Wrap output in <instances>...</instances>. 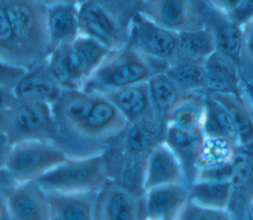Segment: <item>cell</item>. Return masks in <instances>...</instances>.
Instances as JSON below:
<instances>
[{"instance_id": "cell-2", "label": "cell", "mask_w": 253, "mask_h": 220, "mask_svg": "<svg viewBox=\"0 0 253 220\" xmlns=\"http://www.w3.org/2000/svg\"><path fill=\"white\" fill-rule=\"evenodd\" d=\"M127 124V119L114 104L102 94L95 93L91 110L60 147L69 157L103 153L110 141Z\"/></svg>"}, {"instance_id": "cell-30", "label": "cell", "mask_w": 253, "mask_h": 220, "mask_svg": "<svg viewBox=\"0 0 253 220\" xmlns=\"http://www.w3.org/2000/svg\"><path fill=\"white\" fill-rule=\"evenodd\" d=\"M202 129L206 136L225 137L239 144L237 131L229 113L225 108L210 94L206 101Z\"/></svg>"}, {"instance_id": "cell-23", "label": "cell", "mask_w": 253, "mask_h": 220, "mask_svg": "<svg viewBox=\"0 0 253 220\" xmlns=\"http://www.w3.org/2000/svg\"><path fill=\"white\" fill-rule=\"evenodd\" d=\"M46 63L48 71L62 89H83L85 71L72 42L53 48Z\"/></svg>"}, {"instance_id": "cell-24", "label": "cell", "mask_w": 253, "mask_h": 220, "mask_svg": "<svg viewBox=\"0 0 253 220\" xmlns=\"http://www.w3.org/2000/svg\"><path fill=\"white\" fill-rule=\"evenodd\" d=\"M101 94L120 110L128 123L154 113L148 81L110 90Z\"/></svg>"}, {"instance_id": "cell-14", "label": "cell", "mask_w": 253, "mask_h": 220, "mask_svg": "<svg viewBox=\"0 0 253 220\" xmlns=\"http://www.w3.org/2000/svg\"><path fill=\"white\" fill-rule=\"evenodd\" d=\"M167 123L159 119L155 113L148 114L126 127L110 143L139 157L147 158L151 150L164 141Z\"/></svg>"}, {"instance_id": "cell-25", "label": "cell", "mask_w": 253, "mask_h": 220, "mask_svg": "<svg viewBox=\"0 0 253 220\" xmlns=\"http://www.w3.org/2000/svg\"><path fill=\"white\" fill-rule=\"evenodd\" d=\"M47 25L52 49L71 43L79 35L77 3H59L48 6Z\"/></svg>"}, {"instance_id": "cell-12", "label": "cell", "mask_w": 253, "mask_h": 220, "mask_svg": "<svg viewBox=\"0 0 253 220\" xmlns=\"http://www.w3.org/2000/svg\"><path fill=\"white\" fill-rule=\"evenodd\" d=\"M232 165L228 210L234 220H246L253 199V141L237 145Z\"/></svg>"}, {"instance_id": "cell-35", "label": "cell", "mask_w": 253, "mask_h": 220, "mask_svg": "<svg viewBox=\"0 0 253 220\" xmlns=\"http://www.w3.org/2000/svg\"><path fill=\"white\" fill-rule=\"evenodd\" d=\"M228 209H217L188 200L178 220H232Z\"/></svg>"}, {"instance_id": "cell-6", "label": "cell", "mask_w": 253, "mask_h": 220, "mask_svg": "<svg viewBox=\"0 0 253 220\" xmlns=\"http://www.w3.org/2000/svg\"><path fill=\"white\" fill-rule=\"evenodd\" d=\"M46 191L99 190L109 182L104 153L69 157L37 180Z\"/></svg>"}, {"instance_id": "cell-8", "label": "cell", "mask_w": 253, "mask_h": 220, "mask_svg": "<svg viewBox=\"0 0 253 220\" xmlns=\"http://www.w3.org/2000/svg\"><path fill=\"white\" fill-rule=\"evenodd\" d=\"M178 38L179 33L137 12L129 22L126 44L155 61L170 65L176 58Z\"/></svg>"}, {"instance_id": "cell-36", "label": "cell", "mask_w": 253, "mask_h": 220, "mask_svg": "<svg viewBox=\"0 0 253 220\" xmlns=\"http://www.w3.org/2000/svg\"><path fill=\"white\" fill-rule=\"evenodd\" d=\"M115 19L128 30L131 18L139 11L144 0H97Z\"/></svg>"}, {"instance_id": "cell-11", "label": "cell", "mask_w": 253, "mask_h": 220, "mask_svg": "<svg viewBox=\"0 0 253 220\" xmlns=\"http://www.w3.org/2000/svg\"><path fill=\"white\" fill-rule=\"evenodd\" d=\"M94 220H146L144 195L109 181L98 190Z\"/></svg>"}, {"instance_id": "cell-13", "label": "cell", "mask_w": 253, "mask_h": 220, "mask_svg": "<svg viewBox=\"0 0 253 220\" xmlns=\"http://www.w3.org/2000/svg\"><path fill=\"white\" fill-rule=\"evenodd\" d=\"M94 103L95 94L83 89H62L59 98L51 105L57 133L55 143L59 147L85 119Z\"/></svg>"}, {"instance_id": "cell-22", "label": "cell", "mask_w": 253, "mask_h": 220, "mask_svg": "<svg viewBox=\"0 0 253 220\" xmlns=\"http://www.w3.org/2000/svg\"><path fill=\"white\" fill-rule=\"evenodd\" d=\"M97 193L47 191L50 220H94Z\"/></svg>"}, {"instance_id": "cell-7", "label": "cell", "mask_w": 253, "mask_h": 220, "mask_svg": "<svg viewBox=\"0 0 253 220\" xmlns=\"http://www.w3.org/2000/svg\"><path fill=\"white\" fill-rule=\"evenodd\" d=\"M50 220L47 191L37 181L1 183V218Z\"/></svg>"}, {"instance_id": "cell-43", "label": "cell", "mask_w": 253, "mask_h": 220, "mask_svg": "<svg viewBox=\"0 0 253 220\" xmlns=\"http://www.w3.org/2000/svg\"><path fill=\"white\" fill-rule=\"evenodd\" d=\"M248 219L253 220V199L249 205V209H248Z\"/></svg>"}, {"instance_id": "cell-17", "label": "cell", "mask_w": 253, "mask_h": 220, "mask_svg": "<svg viewBox=\"0 0 253 220\" xmlns=\"http://www.w3.org/2000/svg\"><path fill=\"white\" fill-rule=\"evenodd\" d=\"M206 69V91L208 93L234 94L242 97L248 94L239 66L219 50L212 52L204 63Z\"/></svg>"}, {"instance_id": "cell-34", "label": "cell", "mask_w": 253, "mask_h": 220, "mask_svg": "<svg viewBox=\"0 0 253 220\" xmlns=\"http://www.w3.org/2000/svg\"><path fill=\"white\" fill-rule=\"evenodd\" d=\"M72 46L82 62L86 80L99 68L112 52V49L95 38L80 34L72 41Z\"/></svg>"}, {"instance_id": "cell-31", "label": "cell", "mask_w": 253, "mask_h": 220, "mask_svg": "<svg viewBox=\"0 0 253 220\" xmlns=\"http://www.w3.org/2000/svg\"><path fill=\"white\" fill-rule=\"evenodd\" d=\"M189 199L205 206L228 209L230 182L195 181L189 184Z\"/></svg>"}, {"instance_id": "cell-1", "label": "cell", "mask_w": 253, "mask_h": 220, "mask_svg": "<svg viewBox=\"0 0 253 220\" xmlns=\"http://www.w3.org/2000/svg\"><path fill=\"white\" fill-rule=\"evenodd\" d=\"M1 155L24 140H49L55 143L56 126L51 105L21 99L12 91L1 89Z\"/></svg>"}, {"instance_id": "cell-15", "label": "cell", "mask_w": 253, "mask_h": 220, "mask_svg": "<svg viewBox=\"0 0 253 220\" xmlns=\"http://www.w3.org/2000/svg\"><path fill=\"white\" fill-rule=\"evenodd\" d=\"M109 181L137 194L144 195L146 159L132 155L109 143L104 150Z\"/></svg>"}, {"instance_id": "cell-10", "label": "cell", "mask_w": 253, "mask_h": 220, "mask_svg": "<svg viewBox=\"0 0 253 220\" xmlns=\"http://www.w3.org/2000/svg\"><path fill=\"white\" fill-rule=\"evenodd\" d=\"M79 34L95 38L112 50L124 47L128 38V30L97 0H78Z\"/></svg>"}, {"instance_id": "cell-18", "label": "cell", "mask_w": 253, "mask_h": 220, "mask_svg": "<svg viewBox=\"0 0 253 220\" xmlns=\"http://www.w3.org/2000/svg\"><path fill=\"white\" fill-rule=\"evenodd\" d=\"M188 183L184 168L170 146L159 142L146 159L144 190L167 183Z\"/></svg>"}, {"instance_id": "cell-29", "label": "cell", "mask_w": 253, "mask_h": 220, "mask_svg": "<svg viewBox=\"0 0 253 220\" xmlns=\"http://www.w3.org/2000/svg\"><path fill=\"white\" fill-rule=\"evenodd\" d=\"M150 100L155 115L167 123L168 116L181 101L185 92H181L166 72L154 74L148 80Z\"/></svg>"}, {"instance_id": "cell-5", "label": "cell", "mask_w": 253, "mask_h": 220, "mask_svg": "<svg viewBox=\"0 0 253 220\" xmlns=\"http://www.w3.org/2000/svg\"><path fill=\"white\" fill-rule=\"evenodd\" d=\"M69 156L49 140H24L1 155V174L15 183L38 180Z\"/></svg>"}, {"instance_id": "cell-32", "label": "cell", "mask_w": 253, "mask_h": 220, "mask_svg": "<svg viewBox=\"0 0 253 220\" xmlns=\"http://www.w3.org/2000/svg\"><path fill=\"white\" fill-rule=\"evenodd\" d=\"M181 92L206 91V69L204 63L176 60L166 69Z\"/></svg>"}, {"instance_id": "cell-39", "label": "cell", "mask_w": 253, "mask_h": 220, "mask_svg": "<svg viewBox=\"0 0 253 220\" xmlns=\"http://www.w3.org/2000/svg\"><path fill=\"white\" fill-rule=\"evenodd\" d=\"M227 17L230 21L243 28L253 20V0H241Z\"/></svg>"}, {"instance_id": "cell-21", "label": "cell", "mask_w": 253, "mask_h": 220, "mask_svg": "<svg viewBox=\"0 0 253 220\" xmlns=\"http://www.w3.org/2000/svg\"><path fill=\"white\" fill-rule=\"evenodd\" d=\"M204 138L205 134L202 128L188 130L167 123L164 141L179 158L189 184L196 178L198 171L197 164Z\"/></svg>"}, {"instance_id": "cell-3", "label": "cell", "mask_w": 253, "mask_h": 220, "mask_svg": "<svg viewBox=\"0 0 253 220\" xmlns=\"http://www.w3.org/2000/svg\"><path fill=\"white\" fill-rule=\"evenodd\" d=\"M47 10L42 0H0V11L7 16L30 69L45 61L52 50Z\"/></svg>"}, {"instance_id": "cell-37", "label": "cell", "mask_w": 253, "mask_h": 220, "mask_svg": "<svg viewBox=\"0 0 253 220\" xmlns=\"http://www.w3.org/2000/svg\"><path fill=\"white\" fill-rule=\"evenodd\" d=\"M240 73L245 84L253 82V20L243 27Z\"/></svg>"}, {"instance_id": "cell-28", "label": "cell", "mask_w": 253, "mask_h": 220, "mask_svg": "<svg viewBox=\"0 0 253 220\" xmlns=\"http://www.w3.org/2000/svg\"><path fill=\"white\" fill-rule=\"evenodd\" d=\"M208 95L207 91L185 92L181 101L170 112L167 123L188 130L202 128Z\"/></svg>"}, {"instance_id": "cell-42", "label": "cell", "mask_w": 253, "mask_h": 220, "mask_svg": "<svg viewBox=\"0 0 253 220\" xmlns=\"http://www.w3.org/2000/svg\"><path fill=\"white\" fill-rule=\"evenodd\" d=\"M246 88H247V92H248V95L253 103V82H250L248 84H246Z\"/></svg>"}, {"instance_id": "cell-19", "label": "cell", "mask_w": 253, "mask_h": 220, "mask_svg": "<svg viewBox=\"0 0 253 220\" xmlns=\"http://www.w3.org/2000/svg\"><path fill=\"white\" fill-rule=\"evenodd\" d=\"M205 23L214 37L216 49L230 57L240 69L243 46V28L214 9L207 0L205 8Z\"/></svg>"}, {"instance_id": "cell-16", "label": "cell", "mask_w": 253, "mask_h": 220, "mask_svg": "<svg viewBox=\"0 0 253 220\" xmlns=\"http://www.w3.org/2000/svg\"><path fill=\"white\" fill-rule=\"evenodd\" d=\"M189 200L188 183H167L144 192L146 220H178Z\"/></svg>"}, {"instance_id": "cell-27", "label": "cell", "mask_w": 253, "mask_h": 220, "mask_svg": "<svg viewBox=\"0 0 253 220\" xmlns=\"http://www.w3.org/2000/svg\"><path fill=\"white\" fill-rule=\"evenodd\" d=\"M215 50V40L209 28L181 32L179 33L175 61L205 63L206 59Z\"/></svg>"}, {"instance_id": "cell-38", "label": "cell", "mask_w": 253, "mask_h": 220, "mask_svg": "<svg viewBox=\"0 0 253 220\" xmlns=\"http://www.w3.org/2000/svg\"><path fill=\"white\" fill-rule=\"evenodd\" d=\"M232 171H233L232 161L224 164L200 168L197 171L195 181H214V182L229 181L232 175Z\"/></svg>"}, {"instance_id": "cell-9", "label": "cell", "mask_w": 253, "mask_h": 220, "mask_svg": "<svg viewBox=\"0 0 253 220\" xmlns=\"http://www.w3.org/2000/svg\"><path fill=\"white\" fill-rule=\"evenodd\" d=\"M207 0H144L139 8L156 24L177 33L206 27Z\"/></svg>"}, {"instance_id": "cell-33", "label": "cell", "mask_w": 253, "mask_h": 220, "mask_svg": "<svg viewBox=\"0 0 253 220\" xmlns=\"http://www.w3.org/2000/svg\"><path fill=\"white\" fill-rule=\"evenodd\" d=\"M237 145L239 144L225 137L205 135L198 159V169L231 162Z\"/></svg>"}, {"instance_id": "cell-20", "label": "cell", "mask_w": 253, "mask_h": 220, "mask_svg": "<svg viewBox=\"0 0 253 220\" xmlns=\"http://www.w3.org/2000/svg\"><path fill=\"white\" fill-rule=\"evenodd\" d=\"M46 60L29 69L22 76L12 90L15 96L49 105L56 102L62 88L48 71Z\"/></svg>"}, {"instance_id": "cell-41", "label": "cell", "mask_w": 253, "mask_h": 220, "mask_svg": "<svg viewBox=\"0 0 253 220\" xmlns=\"http://www.w3.org/2000/svg\"><path fill=\"white\" fill-rule=\"evenodd\" d=\"M47 6H51L59 3H77L78 0H42Z\"/></svg>"}, {"instance_id": "cell-40", "label": "cell", "mask_w": 253, "mask_h": 220, "mask_svg": "<svg viewBox=\"0 0 253 220\" xmlns=\"http://www.w3.org/2000/svg\"><path fill=\"white\" fill-rule=\"evenodd\" d=\"M209 3L217 11L224 15L230 14L240 3L241 0H208Z\"/></svg>"}, {"instance_id": "cell-4", "label": "cell", "mask_w": 253, "mask_h": 220, "mask_svg": "<svg viewBox=\"0 0 253 220\" xmlns=\"http://www.w3.org/2000/svg\"><path fill=\"white\" fill-rule=\"evenodd\" d=\"M168 66L126 44L120 49L112 50L99 68L86 80L83 90L92 94H101L147 82L154 74L166 71Z\"/></svg>"}, {"instance_id": "cell-26", "label": "cell", "mask_w": 253, "mask_h": 220, "mask_svg": "<svg viewBox=\"0 0 253 220\" xmlns=\"http://www.w3.org/2000/svg\"><path fill=\"white\" fill-rule=\"evenodd\" d=\"M229 113L237 131L239 144L253 141V103L249 95L209 93Z\"/></svg>"}]
</instances>
